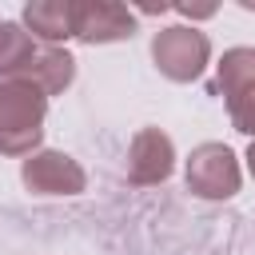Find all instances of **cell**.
<instances>
[{
	"label": "cell",
	"instance_id": "cell-2",
	"mask_svg": "<svg viewBox=\"0 0 255 255\" xmlns=\"http://www.w3.org/2000/svg\"><path fill=\"white\" fill-rule=\"evenodd\" d=\"M207 60H211V40H207V32H199V28L171 24V28H163V32L151 36V64H155L159 76L171 80V84H191V80H199L203 68H207Z\"/></svg>",
	"mask_w": 255,
	"mask_h": 255
},
{
	"label": "cell",
	"instance_id": "cell-10",
	"mask_svg": "<svg viewBox=\"0 0 255 255\" xmlns=\"http://www.w3.org/2000/svg\"><path fill=\"white\" fill-rule=\"evenodd\" d=\"M223 100H227V116H231L235 131H243V135L255 139V76L231 84V88L223 92Z\"/></svg>",
	"mask_w": 255,
	"mask_h": 255
},
{
	"label": "cell",
	"instance_id": "cell-6",
	"mask_svg": "<svg viewBox=\"0 0 255 255\" xmlns=\"http://www.w3.org/2000/svg\"><path fill=\"white\" fill-rule=\"evenodd\" d=\"M135 36V16L112 0H80L76 4V40L80 44H116Z\"/></svg>",
	"mask_w": 255,
	"mask_h": 255
},
{
	"label": "cell",
	"instance_id": "cell-8",
	"mask_svg": "<svg viewBox=\"0 0 255 255\" xmlns=\"http://www.w3.org/2000/svg\"><path fill=\"white\" fill-rule=\"evenodd\" d=\"M20 80L36 84L44 96H56V92H64V88L76 80V60H72L64 48L40 44V48H36V56L28 60V68H24V76H20Z\"/></svg>",
	"mask_w": 255,
	"mask_h": 255
},
{
	"label": "cell",
	"instance_id": "cell-4",
	"mask_svg": "<svg viewBox=\"0 0 255 255\" xmlns=\"http://www.w3.org/2000/svg\"><path fill=\"white\" fill-rule=\"evenodd\" d=\"M20 179L36 195H80L84 183H88L84 167L68 151H36V155H28L24 167H20Z\"/></svg>",
	"mask_w": 255,
	"mask_h": 255
},
{
	"label": "cell",
	"instance_id": "cell-11",
	"mask_svg": "<svg viewBox=\"0 0 255 255\" xmlns=\"http://www.w3.org/2000/svg\"><path fill=\"white\" fill-rule=\"evenodd\" d=\"M243 159H247V171L255 175V139H251V147H247V155H243Z\"/></svg>",
	"mask_w": 255,
	"mask_h": 255
},
{
	"label": "cell",
	"instance_id": "cell-12",
	"mask_svg": "<svg viewBox=\"0 0 255 255\" xmlns=\"http://www.w3.org/2000/svg\"><path fill=\"white\" fill-rule=\"evenodd\" d=\"M239 4H243V8H247V12H255V0H239Z\"/></svg>",
	"mask_w": 255,
	"mask_h": 255
},
{
	"label": "cell",
	"instance_id": "cell-9",
	"mask_svg": "<svg viewBox=\"0 0 255 255\" xmlns=\"http://www.w3.org/2000/svg\"><path fill=\"white\" fill-rule=\"evenodd\" d=\"M36 48H40V40L24 24L0 20V84L4 80H20L24 68H28V60L36 56Z\"/></svg>",
	"mask_w": 255,
	"mask_h": 255
},
{
	"label": "cell",
	"instance_id": "cell-3",
	"mask_svg": "<svg viewBox=\"0 0 255 255\" xmlns=\"http://www.w3.org/2000/svg\"><path fill=\"white\" fill-rule=\"evenodd\" d=\"M183 179H187V191L199 195V199H231L243 183V171H239V159L227 143H199L191 147L187 155V167H183Z\"/></svg>",
	"mask_w": 255,
	"mask_h": 255
},
{
	"label": "cell",
	"instance_id": "cell-5",
	"mask_svg": "<svg viewBox=\"0 0 255 255\" xmlns=\"http://www.w3.org/2000/svg\"><path fill=\"white\" fill-rule=\"evenodd\" d=\"M171 171H175V143H171V135L159 131V128H139L131 135L124 175L131 183H139V187H151V183H163Z\"/></svg>",
	"mask_w": 255,
	"mask_h": 255
},
{
	"label": "cell",
	"instance_id": "cell-1",
	"mask_svg": "<svg viewBox=\"0 0 255 255\" xmlns=\"http://www.w3.org/2000/svg\"><path fill=\"white\" fill-rule=\"evenodd\" d=\"M48 96L28 80L0 84V151L4 155H36L44 139Z\"/></svg>",
	"mask_w": 255,
	"mask_h": 255
},
{
	"label": "cell",
	"instance_id": "cell-7",
	"mask_svg": "<svg viewBox=\"0 0 255 255\" xmlns=\"http://www.w3.org/2000/svg\"><path fill=\"white\" fill-rule=\"evenodd\" d=\"M24 28L40 40L60 48V40L76 36V0H36L24 8Z\"/></svg>",
	"mask_w": 255,
	"mask_h": 255
}]
</instances>
